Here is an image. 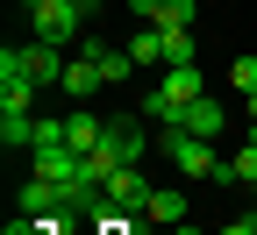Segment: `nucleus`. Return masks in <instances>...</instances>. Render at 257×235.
I'll return each mask as SVG.
<instances>
[{"instance_id":"423d86ee","label":"nucleus","mask_w":257,"mask_h":235,"mask_svg":"<svg viewBox=\"0 0 257 235\" xmlns=\"http://www.w3.org/2000/svg\"><path fill=\"white\" fill-rule=\"evenodd\" d=\"M22 64H29V79H36V86H57L72 57H64L57 43H43V36H36V43H22Z\"/></svg>"},{"instance_id":"f03ea898","label":"nucleus","mask_w":257,"mask_h":235,"mask_svg":"<svg viewBox=\"0 0 257 235\" xmlns=\"http://www.w3.org/2000/svg\"><path fill=\"white\" fill-rule=\"evenodd\" d=\"M165 150H172V171L186 178H221V157L207 136H186V128H165Z\"/></svg>"},{"instance_id":"412c9836","label":"nucleus","mask_w":257,"mask_h":235,"mask_svg":"<svg viewBox=\"0 0 257 235\" xmlns=\"http://www.w3.org/2000/svg\"><path fill=\"white\" fill-rule=\"evenodd\" d=\"M250 207H257V185H250Z\"/></svg>"},{"instance_id":"9d476101","label":"nucleus","mask_w":257,"mask_h":235,"mask_svg":"<svg viewBox=\"0 0 257 235\" xmlns=\"http://www.w3.org/2000/svg\"><path fill=\"white\" fill-rule=\"evenodd\" d=\"M128 57H136V64H165V29H157V22H143L136 36H128Z\"/></svg>"},{"instance_id":"f8f14e48","label":"nucleus","mask_w":257,"mask_h":235,"mask_svg":"<svg viewBox=\"0 0 257 235\" xmlns=\"http://www.w3.org/2000/svg\"><path fill=\"white\" fill-rule=\"evenodd\" d=\"M143 221H186V192L157 185V192H150V207H143Z\"/></svg>"},{"instance_id":"a211bd4d","label":"nucleus","mask_w":257,"mask_h":235,"mask_svg":"<svg viewBox=\"0 0 257 235\" xmlns=\"http://www.w3.org/2000/svg\"><path fill=\"white\" fill-rule=\"evenodd\" d=\"M165 64H193V29H165Z\"/></svg>"},{"instance_id":"20e7f679","label":"nucleus","mask_w":257,"mask_h":235,"mask_svg":"<svg viewBox=\"0 0 257 235\" xmlns=\"http://www.w3.org/2000/svg\"><path fill=\"white\" fill-rule=\"evenodd\" d=\"M150 192H157V185H150V178L136 171V164H121V171L107 178V199H114L121 214H143V207H150Z\"/></svg>"},{"instance_id":"f257e3e1","label":"nucleus","mask_w":257,"mask_h":235,"mask_svg":"<svg viewBox=\"0 0 257 235\" xmlns=\"http://www.w3.org/2000/svg\"><path fill=\"white\" fill-rule=\"evenodd\" d=\"M143 150H150V128L143 121H107V136H100V150H93V164H100V178H114L121 164H143Z\"/></svg>"},{"instance_id":"6e6552de","label":"nucleus","mask_w":257,"mask_h":235,"mask_svg":"<svg viewBox=\"0 0 257 235\" xmlns=\"http://www.w3.org/2000/svg\"><path fill=\"white\" fill-rule=\"evenodd\" d=\"M79 50H86L93 64H100V79H107V86H121L128 72H136V57H128V50H114V43H100V36H86Z\"/></svg>"},{"instance_id":"0eeeda50","label":"nucleus","mask_w":257,"mask_h":235,"mask_svg":"<svg viewBox=\"0 0 257 235\" xmlns=\"http://www.w3.org/2000/svg\"><path fill=\"white\" fill-rule=\"evenodd\" d=\"M221 121H229V107H221L214 93H200V100H186V121H179V128H186V136H207V143H214V136H221Z\"/></svg>"},{"instance_id":"4468645a","label":"nucleus","mask_w":257,"mask_h":235,"mask_svg":"<svg viewBox=\"0 0 257 235\" xmlns=\"http://www.w3.org/2000/svg\"><path fill=\"white\" fill-rule=\"evenodd\" d=\"M0 143H8V150H29V143H36V114H0Z\"/></svg>"},{"instance_id":"6ab92c4d","label":"nucleus","mask_w":257,"mask_h":235,"mask_svg":"<svg viewBox=\"0 0 257 235\" xmlns=\"http://www.w3.org/2000/svg\"><path fill=\"white\" fill-rule=\"evenodd\" d=\"M229 79H236V93H257V57H236Z\"/></svg>"},{"instance_id":"1a4fd4ad","label":"nucleus","mask_w":257,"mask_h":235,"mask_svg":"<svg viewBox=\"0 0 257 235\" xmlns=\"http://www.w3.org/2000/svg\"><path fill=\"white\" fill-rule=\"evenodd\" d=\"M157 86H165V93L179 100V107H186V100H200V93H207V79H200V64H165V79H157Z\"/></svg>"},{"instance_id":"f3484780","label":"nucleus","mask_w":257,"mask_h":235,"mask_svg":"<svg viewBox=\"0 0 257 235\" xmlns=\"http://www.w3.org/2000/svg\"><path fill=\"white\" fill-rule=\"evenodd\" d=\"M157 29H193V0H157Z\"/></svg>"},{"instance_id":"2eb2a0df","label":"nucleus","mask_w":257,"mask_h":235,"mask_svg":"<svg viewBox=\"0 0 257 235\" xmlns=\"http://www.w3.org/2000/svg\"><path fill=\"white\" fill-rule=\"evenodd\" d=\"M143 114H150V121H157V128H179V121H186V107H179V100H172V93H165V86H157V93H150V100H143Z\"/></svg>"},{"instance_id":"9b49d317","label":"nucleus","mask_w":257,"mask_h":235,"mask_svg":"<svg viewBox=\"0 0 257 235\" xmlns=\"http://www.w3.org/2000/svg\"><path fill=\"white\" fill-rule=\"evenodd\" d=\"M72 228V214H15L8 221V235H64Z\"/></svg>"},{"instance_id":"ddd939ff","label":"nucleus","mask_w":257,"mask_h":235,"mask_svg":"<svg viewBox=\"0 0 257 235\" xmlns=\"http://www.w3.org/2000/svg\"><path fill=\"white\" fill-rule=\"evenodd\" d=\"M221 178H229V185H257V136H250L229 164H221Z\"/></svg>"},{"instance_id":"39448f33","label":"nucleus","mask_w":257,"mask_h":235,"mask_svg":"<svg viewBox=\"0 0 257 235\" xmlns=\"http://www.w3.org/2000/svg\"><path fill=\"white\" fill-rule=\"evenodd\" d=\"M100 86H107V79H100V64H93L86 50H72V64H64V79H57V93H64V100H72V107H79V100H86V93H100Z\"/></svg>"},{"instance_id":"dca6fc26","label":"nucleus","mask_w":257,"mask_h":235,"mask_svg":"<svg viewBox=\"0 0 257 235\" xmlns=\"http://www.w3.org/2000/svg\"><path fill=\"white\" fill-rule=\"evenodd\" d=\"M136 221H143V214H121V207H107V214H93V235H136Z\"/></svg>"},{"instance_id":"aec40b11","label":"nucleus","mask_w":257,"mask_h":235,"mask_svg":"<svg viewBox=\"0 0 257 235\" xmlns=\"http://www.w3.org/2000/svg\"><path fill=\"white\" fill-rule=\"evenodd\" d=\"M243 121H250V128H257V93H243Z\"/></svg>"},{"instance_id":"7ed1b4c3","label":"nucleus","mask_w":257,"mask_h":235,"mask_svg":"<svg viewBox=\"0 0 257 235\" xmlns=\"http://www.w3.org/2000/svg\"><path fill=\"white\" fill-rule=\"evenodd\" d=\"M15 214H72V199H64L57 178H36V171H29L22 192H15Z\"/></svg>"}]
</instances>
